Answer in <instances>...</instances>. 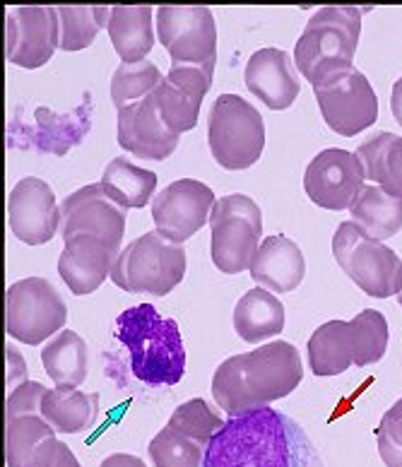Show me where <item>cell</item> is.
<instances>
[{"mask_svg":"<svg viewBox=\"0 0 402 467\" xmlns=\"http://www.w3.org/2000/svg\"><path fill=\"white\" fill-rule=\"evenodd\" d=\"M202 467H325L302 424L273 408L229 417L205 448Z\"/></svg>","mask_w":402,"mask_h":467,"instance_id":"6da1fadb","label":"cell"},{"mask_svg":"<svg viewBox=\"0 0 402 467\" xmlns=\"http://www.w3.org/2000/svg\"><path fill=\"white\" fill-rule=\"evenodd\" d=\"M302 379L304 364L294 345L275 340L222 361L212 376V395L220 410L236 417L287 398Z\"/></svg>","mask_w":402,"mask_h":467,"instance_id":"7a4b0ae2","label":"cell"},{"mask_svg":"<svg viewBox=\"0 0 402 467\" xmlns=\"http://www.w3.org/2000/svg\"><path fill=\"white\" fill-rule=\"evenodd\" d=\"M116 337L130 357L135 379L152 388L176 386L186 374L181 327L174 318L160 316L152 304L126 308L116 318Z\"/></svg>","mask_w":402,"mask_h":467,"instance_id":"3957f363","label":"cell"},{"mask_svg":"<svg viewBox=\"0 0 402 467\" xmlns=\"http://www.w3.org/2000/svg\"><path fill=\"white\" fill-rule=\"evenodd\" d=\"M390 330L381 311L364 308L352 321H328L309 337L311 371L315 376L345 374L352 364L359 368L383 359L388 349Z\"/></svg>","mask_w":402,"mask_h":467,"instance_id":"277c9868","label":"cell"},{"mask_svg":"<svg viewBox=\"0 0 402 467\" xmlns=\"http://www.w3.org/2000/svg\"><path fill=\"white\" fill-rule=\"evenodd\" d=\"M369 7L325 5L309 20L294 47V63L311 88L328 75L355 67L362 15Z\"/></svg>","mask_w":402,"mask_h":467,"instance_id":"5b68a950","label":"cell"},{"mask_svg":"<svg viewBox=\"0 0 402 467\" xmlns=\"http://www.w3.org/2000/svg\"><path fill=\"white\" fill-rule=\"evenodd\" d=\"M186 248L160 232H148L130 241L116 258L111 282L128 294L167 296L183 282Z\"/></svg>","mask_w":402,"mask_h":467,"instance_id":"8992f818","label":"cell"},{"mask_svg":"<svg viewBox=\"0 0 402 467\" xmlns=\"http://www.w3.org/2000/svg\"><path fill=\"white\" fill-rule=\"evenodd\" d=\"M208 142L222 169L242 171L253 167L265 147L261 111L239 94H220L208 116Z\"/></svg>","mask_w":402,"mask_h":467,"instance_id":"52a82bcc","label":"cell"},{"mask_svg":"<svg viewBox=\"0 0 402 467\" xmlns=\"http://www.w3.org/2000/svg\"><path fill=\"white\" fill-rule=\"evenodd\" d=\"M210 258L224 275L251 270L261 248L263 213L253 198L232 193L217 198L210 214Z\"/></svg>","mask_w":402,"mask_h":467,"instance_id":"ba28073f","label":"cell"},{"mask_svg":"<svg viewBox=\"0 0 402 467\" xmlns=\"http://www.w3.org/2000/svg\"><path fill=\"white\" fill-rule=\"evenodd\" d=\"M333 255L349 280L374 299H388L402 292L400 255L383 241L366 236L352 222H342L337 227Z\"/></svg>","mask_w":402,"mask_h":467,"instance_id":"9c48e42d","label":"cell"},{"mask_svg":"<svg viewBox=\"0 0 402 467\" xmlns=\"http://www.w3.org/2000/svg\"><path fill=\"white\" fill-rule=\"evenodd\" d=\"M67 306L46 277H25L5 292V330L13 340L41 345L66 330Z\"/></svg>","mask_w":402,"mask_h":467,"instance_id":"30bf717a","label":"cell"},{"mask_svg":"<svg viewBox=\"0 0 402 467\" xmlns=\"http://www.w3.org/2000/svg\"><path fill=\"white\" fill-rule=\"evenodd\" d=\"M314 94L323 120L337 135L352 138L378 120V97L366 75L356 67L328 75L325 80L314 85Z\"/></svg>","mask_w":402,"mask_h":467,"instance_id":"8fae6325","label":"cell"},{"mask_svg":"<svg viewBox=\"0 0 402 467\" xmlns=\"http://www.w3.org/2000/svg\"><path fill=\"white\" fill-rule=\"evenodd\" d=\"M160 44L174 63L217 60V25L205 5H164L157 10Z\"/></svg>","mask_w":402,"mask_h":467,"instance_id":"7c38bea8","label":"cell"},{"mask_svg":"<svg viewBox=\"0 0 402 467\" xmlns=\"http://www.w3.org/2000/svg\"><path fill=\"white\" fill-rule=\"evenodd\" d=\"M217 198L212 188L198 179L171 181L152 201L155 229L174 244H181L210 222Z\"/></svg>","mask_w":402,"mask_h":467,"instance_id":"4fadbf2b","label":"cell"},{"mask_svg":"<svg viewBox=\"0 0 402 467\" xmlns=\"http://www.w3.org/2000/svg\"><path fill=\"white\" fill-rule=\"evenodd\" d=\"M217 60L208 63H171L167 78L155 89V101L161 119L176 135L193 130L205 94L212 88Z\"/></svg>","mask_w":402,"mask_h":467,"instance_id":"5bb4252c","label":"cell"},{"mask_svg":"<svg viewBox=\"0 0 402 467\" xmlns=\"http://www.w3.org/2000/svg\"><path fill=\"white\" fill-rule=\"evenodd\" d=\"M364 167L359 157L340 147L323 150L309 161L304 174L306 195L323 210H349L364 191Z\"/></svg>","mask_w":402,"mask_h":467,"instance_id":"9a60e30c","label":"cell"},{"mask_svg":"<svg viewBox=\"0 0 402 467\" xmlns=\"http://www.w3.org/2000/svg\"><path fill=\"white\" fill-rule=\"evenodd\" d=\"M5 25V58L17 67L46 66L61 48L58 7H13Z\"/></svg>","mask_w":402,"mask_h":467,"instance_id":"2e32d148","label":"cell"},{"mask_svg":"<svg viewBox=\"0 0 402 467\" xmlns=\"http://www.w3.org/2000/svg\"><path fill=\"white\" fill-rule=\"evenodd\" d=\"M92 126V94L85 92V101L66 116L54 114L51 109H36L32 123L20 119L10 120L7 126V145L10 147H34L39 152L63 154L82 142Z\"/></svg>","mask_w":402,"mask_h":467,"instance_id":"e0dca14e","label":"cell"},{"mask_svg":"<svg viewBox=\"0 0 402 467\" xmlns=\"http://www.w3.org/2000/svg\"><path fill=\"white\" fill-rule=\"evenodd\" d=\"M61 234L63 239H70L77 234H92L114 248L116 254H121L126 210L108 198L101 183H89L63 201Z\"/></svg>","mask_w":402,"mask_h":467,"instance_id":"ac0fdd59","label":"cell"},{"mask_svg":"<svg viewBox=\"0 0 402 467\" xmlns=\"http://www.w3.org/2000/svg\"><path fill=\"white\" fill-rule=\"evenodd\" d=\"M7 222L22 244L41 246L61 232V207L46 181L25 176L7 198Z\"/></svg>","mask_w":402,"mask_h":467,"instance_id":"d6986e66","label":"cell"},{"mask_svg":"<svg viewBox=\"0 0 402 467\" xmlns=\"http://www.w3.org/2000/svg\"><path fill=\"white\" fill-rule=\"evenodd\" d=\"M179 140L181 135L169 130L152 94L119 111V145L140 160H169L179 147Z\"/></svg>","mask_w":402,"mask_h":467,"instance_id":"ffe728a7","label":"cell"},{"mask_svg":"<svg viewBox=\"0 0 402 467\" xmlns=\"http://www.w3.org/2000/svg\"><path fill=\"white\" fill-rule=\"evenodd\" d=\"M248 92L258 97L273 111H284L296 101L302 92L299 67L292 56L282 48H261L246 63L243 73Z\"/></svg>","mask_w":402,"mask_h":467,"instance_id":"44dd1931","label":"cell"},{"mask_svg":"<svg viewBox=\"0 0 402 467\" xmlns=\"http://www.w3.org/2000/svg\"><path fill=\"white\" fill-rule=\"evenodd\" d=\"M116 258L119 254L108 244L92 234H77L66 239L58 255V275L75 296H88L111 277Z\"/></svg>","mask_w":402,"mask_h":467,"instance_id":"7402d4cb","label":"cell"},{"mask_svg":"<svg viewBox=\"0 0 402 467\" xmlns=\"http://www.w3.org/2000/svg\"><path fill=\"white\" fill-rule=\"evenodd\" d=\"M61 446L58 431L41 414L5 420L7 467H56Z\"/></svg>","mask_w":402,"mask_h":467,"instance_id":"603a6c76","label":"cell"},{"mask_svg":"<svg viewBox=\"0 0 402 467\" xmlns=\"http://www.w3.org/2000/svg\"><path fill=\"white\" fill-rule=\"evenodd\" d=\"M304 275H306V261L299 244L287 239L284 234H273L263 239L251 265L253 282L263 285L268 292L287 294L302 285Z\"/></svg>","mask_w":402,"mask_h":467,"instance_id":"cb8c5ba5","label":"cell"},{"mask_svg":"<svg viewBox=\"0 0 402 467\" xmlns=\"http://www.w3.org/2000/svg\"><path fill=\"white\" fill-rule=\"evenodd\" d=\"M155 10L149 5H116L108 17V36L123 63H140L155 47Z\"/></svg>","mask_w":402,"mask_h":467,"instance_id":"d4e9b609","label":"cell"},{"mask_svg":"<svg viewBox=\"0 0 402 467\" xmlns=\"http://www.w3.org/2000/svg\"><path fill=\"white\" fill-rule=\"evenodd\" d=\"M234 330L243 342L258 345L284 330V306L268 289H248L234 308Z\"/></svg>","mask_w":402,"mask_h":467,"instance_id":"484cf974","label":"cell"},{"mask_svg":"<svg viewBox=\"0 0 402 467\" xmlns=\"http://www.w3.org/2000/svg\"><path fill=\"white\" fill-rule=\"evenodd\" d=\"M41 417L58 434H82L99 417V393H82L75 388H48L41 400Z\"/></svg>","mask_w":402,"mask_h":467,"instance_id":"4316f807","label":"cell"},{"mask_svg":"<svg viewBox=\"0 0 402 467\" xmlns=\"http://www.w3.org/2000/svg\"><path fill=\"white\" fill-rule=\"evenodd\" d=\"M352 224L376 241H386L402 229V195L383 186H364L355 205L349 207Z\"/></svg>","mask_w":402,"mask_h":467,"instance_id":"83f0119b","label":"cell"},{"mask_svg":"<svg viewBox=\"0 0 402 467\" xmlns=\"http://www.w3.org/2000/svg\"><path fill=\"white\" fill-rule=\"evenodd\" d=\"M44 371L56 386L77 388L88 380L89 371V349L75 330H61L48 340L41 352Z\"/></svg>","mask_w":402,"mask_h":467,"instance_id":"f1b7e54d","label":"cell"},{"mask_svg":"<svg viewBox=\"0 0 402 467\" xmlns=\"http://www.w3.org/2000/svg\"><path fill=\"white\" fill-rule=\"evenodd\" d=\"M99 183L108 198L123 210H140L149 201H155L157 174L149 169L138 167L126 157H116L108 161Z\"/></svg>","mask_w":402,"mask_h":467,"instance_id":"f546056e","label":"cell"},{"mask_svg":"<svg viewBox=\"0 0 402 467\" xmlns=\"http://www.w3.org/2000/svg\"><path fill=\"white\" fill-rule=\"evenodd\" d=\"M366 179L376 181L390 193L402 195V135L376 133L356 147Z\"/></svg>","mask_w":402,"mask_h":467,"instance_id":"4dcf8cb0","label":"cell"},{"mask_svg":"<svg viewBox=\"0 0 402 467\" xmlns=\"http://www.w3.org/2000/svg\"><path fill=\"white\" fill-rule=\"evenodd\" d=\"M108 17H111V7L107 5L58 7L63 51H82V48L92 47L99 29L108 27Z\"/></svg>","mask_w":402,"mask_h":467,"instance_id":"1f68e13d","label":"cell"},{"mask_svg":"<svg viewBox=\"0 0 402 467\" xmlns=\"http://www.w3.org/2000/svg\"><path fill=\"white\" fill-rule=\"evenodd\" d=\"M160 67L152 60H140V63H121L116 67L114 78H111V101L114 107L121 111L123 107L140 101L161 85Z\"/></svg>","mask_w":402,"mask_h":467,"instance_id":"d6a6232c","label":"cell"},{"mask_svg":"<svg viewBox=\"0 0 402 467\" xmlns=\"http://www.w3.org/2000/svg\"><path fill=\"white\" fill-rule=\"evenodd\" d=\"M224 424H227V421L222 420L220 414L210 408L202 398H193V400L179 405L167 421V427L176 429L179 434L188 436V439L195 441V443H201V446L205 448L210 446V441L220 434V429L224 427Z\"/></svg>","mask_w":402,"mask_h":467,"instance_id":"836d02e7","label":"cell"},{"mask_svg":"<svg viewBox=\"0 0 402 467\" xmlns=\"http://www.w3.org/2000/svg\"><path fill=\"white\" fill-rule=\"evenodd\" d=\"M149 461L155 467H202L205 446L195 443L176 429L164 427L149 441Z\"/></svg>","mask_w":402,"mask_h":467,"instance_id":"e575fe53","label":"cell"},{"mask_svg":"<svg viewBox=\"0 0 402 467\" xmlns=\"http://www.w3.org/2000/svg\"><path fill=\"white\" fill-rule=\"evenodd\" d=\"M376 443L386 467H402V398L378 421Z\"/></svg>","mask_w":402,"mask_h":467,"instance_id":"d590c367","label":"cell"},{"mask_svg":"<svg viewBox=\"0 0 402 467\" xmlns=\"http://www.w3.org/2000/svg\"><path fill=\"white\" fill-rule=\"evenodd\" d=\"M46 390L48 388H44L36 380H27V383L10 390L5 402V420H15L22 414H41V400H44Z\"/></svg>","mask_w":402,"mask_h":467,"instance_id":"8d00e7d4","label":"cell"},{"mask_svg":"<svg viewBox=\"0 0 402 467\" xmlns=\"http://www.w3.org/2000/svg\"><path fill=\"white\" fill-rule=\"evenodd\" d=\"M5 359H7V374H5V386L7 390H15L17 386H22V383H27V361H25V357H22L20 352H17V348H15L13 342H7L5 345Z\"/></svg>","mask_w":402,"mask_h":467,"instance_id":"74e56055","label":"cell"},{"mask_svg":"<svg viewBox=\"0 0 402 467\" xmlns=\"http://www.w3.org/2000/svg\"><path fill=\"white\" fill-rule=\"evenodd\" d=\"M99 467H148V465H145L138 455L114 453V455H108V458H104Z\"/></svg>","mask_w":402,"mask_h":467,"instance_id":"f35d334b","label":"cell"},{"mask_svg":"<svg viewBox=\"0 0 402 467\" xmlns=\"http://www.w3.org/2000/svg\"><path fill=\"white\" fill-rule=\"evenodd\" d=\"M390 114L397 120V126L402 128V78L390 89Z\"/></svg>","mask_w":402,"mask_h":467,"instance_id":"ab89813d","label":"cell"},{"mask_svg":"<svg viewBox=\"0 0 402 467\" xmlns=\"http://www.w3.org/2000/svg\"><path fill=\"white\" fill-rule=\"evenodd\" d=\"M56 467H82L80 462H77V458H75V453L70 451V448L63 443L61 446V455H58V462H56Z\"/></svg>","mask_w":402,"mask_h":467,"instance_id":"60d3db41","label":"cell"},{"mask_svg":"<svg viewBox=\"0 0 402 467\" xmlns=\"http://www.w3.org/2000/svg\"><path fill=\"white\" fill-rule=\"evenodd\" d=\"M397 301H400V306H402V292H400V294H397Z\"/></svg>","mask_w":402,"mask_h":467,"instance_id":"b9f144b4","label":"cell"}]
</instances>
